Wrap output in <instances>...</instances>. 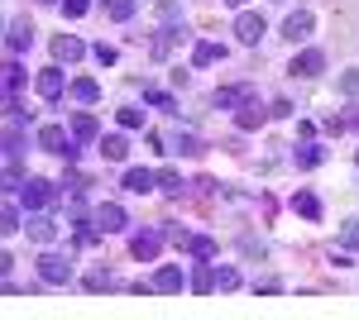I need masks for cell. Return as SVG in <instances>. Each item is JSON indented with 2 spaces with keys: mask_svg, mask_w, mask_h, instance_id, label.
Segmentation results:
<instances>
[{
  "mask_svg": "<svg viewBox=\"0 0 359 320\" xmlns=\"http://www.w3.org/2000/svg\"><path fill=\"white\" fill-rule=\"evenodd\" d=\"M25 77H29V72L20 67V57L10 53V62H5V91H20V86H25Z\"/></svg>",
  "mask_w": 359,
  "mask_h": 320,
  "instance_id": "cell-30",
  "label": "cell"
},
{
  "mask_svg": "<svg viewBox=\"0 0 359 320\" xmlns=\"http://www.w3.org/2000/svg\"><path fill=\"white\" fill-rule=\"evenodd\" d=\"M34 139H39V148H48V153H57V158H67V162H77V153H82L77 139L62 130V125H39Z\"/></svg>",
  "mask_w": 359,
  "mask_h": 320,
  "instance_id": "cell-1",
  "label": "cell"
},
{
  "mask_svg": "<svg viewBox=\"0 0 359 320\" xmlns=\"http://www.w3.org/2000/svg\"><path fill=\"white\" fill-rule=\"evenodd\" d=\"M192 292H196V296L221 292V287H216V267H211V258H201V267L192 272Z\"/></svg>",
  "mask_w": 359,
  "mask_h": 320,
  "instance_id": "cell-18",
  "label": "cell"
},
{
  "mask_svg": "<svg viewBox=\"0 0 359 320\" xmlns=\"http://www.w3.org/2000/svg\"><path fill=\"white\" fill-rule=\"evenodd\" d=\"M249 96H254V86H221V91L211 96V106L216 110H235V106H245Z\"/></svg>",
  "mask_w": 359,
  "mask_h": 320,
  "instance_id": "cell-15",
  "label": "cell"
},
{
  "mask_svg": "<svg viewBox=\"0 0 359 320\" xmlns=\"http://www.w3.org/2000/svg\"><path fill=\"white\" fill-rule=\"evenodd\" d=\"M216 287H221V292H235V287H240V272H235V267H216Z\"/></svg>",
  "mask_w": 359,
  "mask_h": 320,
  "instance_id": "cell-36",
  "label": "cell"
},
{
  "mask_svg": "<svg viewBox=\"0 0 359 320\" xmlns=\"http://www.w3.org/2000/svg\"><path fill=\"white\" fill-rule=\"evenodd\" d=\"M154 187H158V172H149V167H130V172H125V191H135V196H149Z\"/></svg>",
  "mask_w": 359,
  "mask_h": 320,
  "instance_id": "cell-16",
  "label": "cell"
},
{
  "mask_svg": "<svg viewBox=\"0 0 359 320\" xmlns=\"http://www.w3.org/2000/svg\"><path fill=\"white\" fill-rule=\"evenodd\" d=\"M311 29H316V20H311V10H292V15L283 20V39L302 43V39H311Z\"/></svg>",
  "mask_w": 359,
  "mask_h": 320,
  "instance_id": "cell-10",
  "label": "cell"
},
{
  "mask_svg": "<svg viewBox=\"0 0 359 320\" xmlns=\"http://www.w3.org/2000/svg\"><path fill=\"white\" fill-rule=\"evenodd\" d=\"M82 53H86V43L77 39V34H57L53 39V57L57 62H82Z\"/></svg>",
  "mask_w": 359,
  "mask_h": 320,
  "instance_id": "cell-12",
  "label": "cell"
},
{
  "mask_svg": "<svg viewBox=\"0 0 359 320\" xmlns=\"http://www.w3.org/2000/svg\"><path fill=\"white\" fill-rule=\"evenodd\" d=\"M158 191H168V196H182V172H177V167H163V172H158Z\"/></svg>",
  "mask_w": 359,
  "mask_h": 320,
  "instance_id": "cell-33",
  "label": "cell"
},
{
  "mask_svg": "<svg viewBox=\"0 0 359 320\" xmlns=\"http://www.w3.org/2000/svg\"><path fill=\"white\" fill-rule=\"evenodd\" d=\"M25 153V130L10 120V130H5V158H20Z\"/></svg>",
  "mask_w": 359,
  "mask_h": 320,
  "instance_id": "cell-28",
  "label": "cell"
},
{
  "mask_svg": "<svg viewBox=\"0 0 359 320\" xmlns=\"http://www.w3.org/2000/svg\"><path fill=\"white\" fill-rule=\"evenodd\" d=\"M292 211L302 215V220H321V201H316L311 191H297V196H292Z\"/></svg>",
  "mask_w": 359,
  "mask_h": 320,
  "instance_id": "cell-26",
  "label": "cell"
},
{
  "mask_svg": "<svg viewBox=\"0 0 359 320\" xmlns=\"http://www.w3.org/2000/svg\"><path fill=\"white\" fill-rule=\"evenodd\" d=\"M254 292H264V296H273V292H283V282H278V277H269V282H259V287H254Z\"/></svg>",
  "mask_w": 359,
  "mask_h": 320,
  "instance_id": "cell-41",
  "label": "cell"
},
{
  "mask_svg": "<svg viewBox=\"0 0 359 320\" xmlns=\"http://www.w3.org/2000/svg\"><path fill=\"white\" fill-rule=\"evenodd\" d=\"M144 101H149V106H158V110H168V115H182L177 101H172L168 91H158V86H144Z\"/></svg>",
  "mask_w": 359,
  "mask_h": 320,
  "instance_id": "cell-27",
  "label": "cell"
},
{
  "mask_svg": "<svg viewBox=\"0 0 359 320\" xmlns=\"http://www.w3.org/2000/svg\"><path fill=\"white\" fill-rule=\"evenodd\" d=\"M25 230H29V239H34V244H53L57 239V220L48 211H29Z\"/></svg>",
  "mask_w": 359,
  "mask_h": 320,
  "instance_id": "cell-6",
  "label": "cell"
},
{
  "mask_svg": "<svg viewBox=\"0 0 359 320\" xmlns=\"http://www.w3.org/2000/svg\"><path fill=\"white\" fill-rule=\"evenodd\" d=\"M39 5H53V0H39Z\"/></svg>",
  "mask_w": 359,
  "mask_h": 320,
  "instance_id": "cell-44",
  "label": "cell"
},
{
  "mask_svg": "<svg viewBox=\"0 0 359 320\" xmlns=\"http://www.w3.org/2000/svg\"><path fill=\"white\" fill-rule=\"evenodd\" d=\"M340 244L359 253V220H345V225H340Z\"/></svg>",
  "mask_w": 359,
  "mask_h": 320,
  "instance_id": "cell-35",
  "label": "cell"
},
{
  "mask_svg": "<svg viewBox=\"0 0 359 320\" xmlns=\"http://www.w3.org/2000/svg\"><path fill=\"white\" fill-rule=\"evenodd\" d=\"M72 101H77V106H96V101H101V86L91 77H77L72 81Z\"/></svg>",
  "mask_w": 359,
  "mask_h": 320,
  "instance_id": "cell-21",
  "label": "cell"
},
{
  "mask_svg": "<svg viewBox=\"0 0 359 320\" xmlns=\"http://www.w3.org/2000/svg\"><path fill=\"white\" fill-rule=\"evenodd\" d=\"M91 220H96V230H101V235H120V230L130 225V215H125V206H120V201H101Z\"/></svg>",
  "mask_w": 359,
  "mask_h": 320,
  "instance_id": "cell-4",
  "label": "cell"
},
{
  "mask_svg": "<svg viewBox=\"0 0 359 320\" xmlns=\"http://www.w3.org/2000/svg\"><path fill=\"white\" fill-rule=\"evenodd\" d=\"M163 235L172 244H182V249H187V244H192V235H187V230H182V225H163Z\"/></svg>",
  "mask_w": 359,
  "mask_h": 320,
  "instance_id": "cell-39",
  "label": "cell"
},
{
  "mask_svg": "<svg viewBox=\"0 0 359 320\" xmlns=\"http://www.w3.org/2000/svg\"><path fill=\"white\" fill-rule=\"evenodd\" d=\"M34 34H39V29L29 25V20H10V29H5V48L20 57L25 48H34Z\"/></svg>",
  "mask_w": 359,
  "mask_h": 320,
  "instance_id": "cell-7",
  "label": "cell"
},
{
  "mask_svg": "<svg viewBox=\"0 0 359 320\" xmlns=\"http://www.w3.org/2000/svg\"><path fill=\"white\" fill-rule=\"evenodd\" d=\"M101 153H106V162H125L130 158V139L125 134H106L101 139Z\"/></svg>",
  "mask_w": 359,
  "mask_h": 320,
  "instance_id": "cell-19",
  "label": "cell"
},
{
  "mask_svg": "<svg viewBox=\"0 0 359 320\" xmlns=\"http://www.w3.org/2000/svg\"><path fill=\"white\" fill-rule=\"evenodd\" d=\"M187 249H192L196 258H216V253H221V244L211 239V235H192V244H187Z\"/></svg>",
  "mask_w": 359,
  "mask_h": 320,
  "instance_id": "cell-32",
  "label": "cell"
},
{
  "mask_svg": "<svg viewBox=\"0 0 359 320\" xmlns=\"http://www.w3.org/2000/svg\"><path fill=\"white\" fill-rule=\"evenodd\" d=\"M345 130H359V106H350V115H345Z\"/></svg>",
  "mask_w": 359,
  "mask_h": 320,
  "instance_id": "cell-42",
  "label": "cell"
},
{
  "mask_svg": "<svg viewBox=\"0 0 359 320\" xmlns=\"http://www.w3.org/2000/svg\"><path fill=\"white\" fill-rule=\"evenodd\" d=\"M221 57H225L221 43H206V39H201V43L192 48V67H211V62H221Z\"/></svg>",
  "mask_w": 359,
  "mask_h": 320,
  "instance_id": "cell-24",
  "label": "cell"
},
{
  "mask_svg": "<svg viewBox=\"0 0 359 320\" xmlns=\"http://www.w3.org/2000/svg\"><path fill=\"white\" fill-rule=\"evenodd\" d=\"M115 57H120V53H115L111 43H96V62H101V67H111Z\"/></svg>",
  "mask_w": 359,
  "mask_h": 320,
  "instance_id": "cell-40",
  "label": "cell"
},
{
  "mask_svg": "<svg viewBox=\"0 0 359 320\" xmlns=\"http://www.w3.org/2000/svg\"><path fill=\"white\" fill-rule=\"evenodd\" d=\"M269 115H273V110H264V106H259V101H254V96H249L245 106L235 110V125H240V134H249V130H259V125H264Z\"/></svg>",
  "mask_w": 359,
  "mask_h": 320,
  "instance_id": "cell-11",
  "label": "cell"
},
{
  "mask_svg": "<svg viewBox=\"0 0 359 320\" xmlns=\"http://www.w3.org/2000/svg\"><path fill=\"white\" fill-rule=\"evenodd\" d=\"M96 134H101V125H96V115H72V139H77V144H91V139H96Z\"/></svg>",
  "mask_w": 359,
  "mask_h": 320,
  "instance_id": "cell-20",
  "label": "cell"
},
{
  "mask_svg": "<svg viewBox=\"0 0 359 320\" xmlns=\"http://www.w3.org/2000/svg\"><path fill=\"white\" fill-rule=\"evenodd\" d=\"M106 15H111L115 25H125V20H135V0H106Z\"/></svg>",
  "mask_w": 359,
  "mask_h": 320,
  "instance_id": "cell-34",
  "label": "cell"
},
{
  "mask_svg": "<svg viewBox=\"0 0 359 320\" xmlns=\"http://www.w3.org/2000/svg\"><path fill=\"white\" fill-rule=\"evenodd\" d=\"M340 91H345V96H359V67L340 72Z\"/></svg>",
  "mask_w": 359,
  "mask_h": 320,
  "instance_id": "cell-37",
  "label": "cell"
},
{
  "mask_svg": "<svg viewBox=\"0 0 359 320\" xmlns=\"http://www.w3.org/2000/svg\"><path fill=\"white\" fill-rule=\"evenodd\" d=\"M57 196H62V191H57L48 177H25V187H20L25 211H48V206H57Z\"/></svg>",
  "mask_w": 359,
  "mask_h": 320,
  "instance_id": "cell-2",
  "label": "cell"
},
{
  "mask_svg": "<svg viewBox=\"0 0 359 320\" xmlns=\"http://www.w3.org/2000/svg\"><path fill=\"white\" fill-rule=\"evenodd\" d=\"M264 34H269V25H264V15H254V10H245V15L235 20V39H240V43H249V48H254Z\"/></svg>",
  "mask_w": 359,
  "mask_h": 320,
  "instance_id": "cell-9",
  "label": "cell"
},
{
  "mask_svg": "<svg viewBox=\"0 0 359 320\" xmlns=\"http://www.w3.org/2000/svg\"><path fill=\"white\" fill-rule=\"evenodd\" d=\"M163 153H187V158H196V153H201V139H196V134H172Z\"/></svg>",
  "mask_w": 359,
  "mask_h": 320,
  "instance_id": "cell-25",
  "label": "cell"
},
{
  "mask_svg": "<svg viewBox=\"0 0 359 320\" xmlns=\"http://www.w3.org/2000/svg\"><path fill=\"white\" fill-rule=\"evenodd\" d=\"M34 86H39V96H43V101H57V96H62V86H67V81H62V67H43Z\"/></svg>",
  "mask_w": 359,
  "mask_h": 320,
  "instance_id": "cell-14",
  "label": "cell"
},
{
  "mask_svg": "<svg viewBox=\"0 0 359 320\" xmlns=\"http://www.w3.org/2000/svg\"><path fill=\"white\" fill-rule=\"evenodd\" d=\"M115 120H120V130H144V110H139V106H120V110H115Z\"/></svg>",
  "mask_w": 359,
  "mask_h": 320,
  "instance_id": "cell-31",
  "label": "cell"
},
{
  "mask_svg": "<svg viewBox=\"0 0 359 320\" xmlns=\"http://www.w3.org/2000/svg\"><path fill=\"white\" fill-rule=\"evenodd\" d=\"M39 282H43V287H72V258L43 253V258H39Z\"/></svg>",
  "mask_w": 359,
  "mask_h": 320,
  "instance_id": "cell-3",
  "label": "cell"
},
{
  "mask_svg": "<svg viewBox=\"0 0 359 320\" xmlns=\"http://www.w3.org/2000/svg\"><path fill=\"white\" fill-rule=\"evenodd\" d=\"M287 72H292V77H321V72H326V53H321V48H302V53L292 57Z\"/></svg>",
  "mask_w": 359,
  "mask_h": 320,
  "instance_id": "cell-8",
  "label": "cell"
},
{
  "mask_svg": "<svg viewBox=\"0 0 359 320\" xmlns=\"http://www.w3.org/2000/svg\"><path fill=\"white\" fill-rule=\"evenodd\" d=\"M82 287H86V292H111V287H115V272H111V267H91V272L82 277Z\"/></svg>",
  "mask_w": 359,
  "mask_h": 320,
  "instance_id": "cell-23",
  "label": "cell"
},
{
  "mask_svg": "<svg viewBox=\"0 0 359 320\" xmlns=\"http://www.w3.org/2000/svg\"><path fill=\"white\" fill-rule=\"evenodd\" d=\"M292 158H297V167H302V172H311V167H321V162H326V148H321V144H302Z\"/></svg>",
  "mask_w": 359,
  "mask_h": 320,
  "instance_id": "cell-22",
  "label": "cell"
},
{
  "mask_svg": "<svg viewBox=\"0 0 359 320\" xmlns=\"http://www.w3.org/2000/svg\"><path fill=\"white\" fill-rule=\"evenodd\" d=\"M225 5H235V10H245V5H249V0H225Z\"/></svg>",
  "mask_w": 359,
  "mask_h": 320,
  "instance_id": "cell-43",
  "label": "cell"
},
{
  "mask_svg": "<svg viewBox=\"0 0 359 320\" xmlns=\"http://www.w3.org/2000/svg\"><path fill=\"white\" fill-rule=\"evenodd\" d=\"M177 43H182V29H172V25H168V29H158V34H154V43H149V53H154L158 62H163V57L172 53Z\"/></svg>",
  "mask_w": 359,
  "mask_h": 320,
  "instance_id": "cell-17",
  "label": "cell"
},
{
  "mask_svg": "<svg viewBox=\"0 0 359 320\" xmlns=\"http://www.w3.org/2000/svg\"><path fill=\"white\" fill-rule=\"evenodd\" d=\"M86 10H91V0H62V15L67 20H82Z\"/></svg>",
  "mask_w": 359,
  "mask_h": 320,
  "instance_id": "cell-38",
  "label": "cell"
},
{
  "mask_svg": "<svg viewBox=\"0 0 359 320\" xmlns=\"http://www.w3.org/2000/svg\"><path fill=\"white\" fill-rule=\"evenodd\" d=\"M163 230H144V235H135V239H130V253H135L139 263H154V258H158V249H163Z\"/></svg>",
  "mask_w": 359,
  "mask_h": 320,
  "instance_id": "cell-5",
  "label": "cell"
},
{
  "mask_svg": "<svg viewBox=\"0 0 359 320\" xmlns=\"http://www.w3.org/2000/svg\"><path fill=\"white\" fill-rule=\"evenodd\" d=\"M149 282H154V292H182V282H187V277H182V267H177V263H163Z\"/></svg>",
  "mask_w": 359,
  "mask_h": 320,
  "instance_id": "cell-13",
  "label": "cell"
},
{
  "mask_svg": "<svg viewBox=\"0 0 359 320\" xmlns=\"http://www.w3.org/2000/svg\"><path fill=\"white\" fill-rule=\"evenodd\" d=\"M0 230H5V235H15V230H25V215H20V206H10V201L0 206Z\"/></svg>",
  "mask_w": 359,
  "mask_h": 320,
  "instance_id": "cell-29",
  "label": "cell"
}]
</instances>
